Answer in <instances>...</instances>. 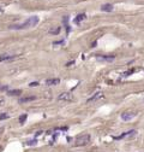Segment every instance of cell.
Returning <instances> with one entry per match:
<instances>
[{
    "label": "cell",
    "mask_w": 144,
    "mask_h": 152,
    "mask_svg": "<svg viewBox=\"0 0 144 152\" xmlns=\"http://www.w3.org/2000/svg\"><path fill=\"white\" fill-rule=\"evenodd\" d=\"M38 23V17L37 16H31L22 23V24H16V25H10V29H25V28H33Z\"/></svg>",
    "instance_id": "6da1fadb"
},
{
    "label": "cell",
    "mask_w": 144,
    "mask_h": 152,
    "mask_svg": "<svg viewBox=\"0 0 144 152\" xmlns=\"http://www.w3.org/2000/svg\"><path fill=\"white\" fill-rule=\"evenodd\" d=\"M90 141V135L89 134H82V135H78L76 138V143L75 145L76 146H85L89 144Z\"/></svg>",
    "instance_id": "7a4b0ae2"
},
{
    "label": "cell",
    "mask_w": 144,
    "mask_h": 152,
    "mask_svg": "<svg viewBox=\"0 0 144 152\" xmlns=\"http://www.w3.org/2000/svg\"><path fill=\"white\" fill-rule=\"evenodd\" d=\"M133 117H136V112H124V114H121V119L122 121H130L132 119Z\"/></svg>",
    "instance_id": "3957f363"
},
{
    "label": "cell",
    "mask_w": 144,
    "mask_h": 152,
    "mask_svg": "<svg viewBox=\"0 0 144 152\" xmlns=\"http://www.w3.org/2000/svg\"><path fill=\"white\" fill-rule=\"evenodd\" d=\"M101 98H103V93H102V92H97V93H95L92 97H90V98L87 100V103H92V101H96V100H99V99H101Z\"/></svg>",
    "instance_id": "277c9868"
},
{
    "label": "cell",
    "mask_w": 144,
    "mask_h": 152,
    "mask_svg": "<svg viewBox=\"0 0 144 152\" xmlns=\"http://www.w3.org/2000/svg\"><path fill=\"white\" fill-rule=\"evenodd\" d=\"M136 134V130H129V131H126V133H122L121 135H119V136H115L114 139L115 140H120V139H124V138H126V136H133Z\"/></svg>",
    "instance_id": "5b68a950"
},
{
    "label": "cell",
    "mask_w": 144,
    "mask_h": 152,
    "mask_svg": "<svg viewBox=\"0 0 144 152\" xmlns=\"http://www.w3.org/2000/svg\"><path fill=\"white\" fill-rule=\"evenodd\" d=\"M17 56L16 54H3L0 56V62H7V60H13L16 59Z\"/></svg>",
    "instance_id": "8992f818"
},
{
    "label": "cell",
    "mask_w": 144,
    "mask_h": 152,
    "mask_svg": "<svg viewBox=\"0 0 144 152\" xmlns=\"http://www.w3.org/2000/svg\"><path fill=\"white\" fill-rule=\"evenodd\" d=\"M72 99V95H71V93H68V92H64V93H61L59 97H58V100H71Z\"/></svg>",
    "instance_id": "52a82bcc"
},
{
    "label": "cell",
    "mask_w": 144,
    "mask_h": 152,
    "mask_svg": "<svg viewBox=\"0 0 144 152\" xmlns=\"http://www.w3.org/2000/svg\"><path fill=\"white\" fill-rule=\"evenodd\" d=\"M85 18H87V15H85V13H79V15H77V17L73 19V22H75L76 24H79L82 21H84Z\"/></svg>",
    "instance_id": "ba28073f"
},
{
    "label": "cell",
    "mask_w": 144,
    "mask_h": 152,
    "mask_svg": "<svg viewBox=\"0 0 144 152\" xmlns=\"http://www.w3.org/2000/svg\"><path fill=\"white\" fill-rule=\"evenodd\" d=\"M46 83H47L48 86L59 85V83H60V78H48V80H46Z\"/></svg>",
    "instance_id": "9c48e42d"
},
{
    "label": "cell",
    "mask_w": 144,
    "mask_h": 152,
    "mask_svg": "<svg viewBox=\"0 0 144 152\" xmlns=\"http://www.w3.org/2000/svg\"><path fill=\"white\" fill-rule=\"evenodd\" d=\"M101 11H103V12H110V11H113V5L112 4H105V5H102L101 6Z\"/></svg>",
    "instance_id": "30bf717a"
},
{
    "label": "cell",
    "mask_w": 144,
    "mask_h": 152,
    "mask_svg": "<svg viewBox=\"0 0 144 152\" xmlns=\"http://www.w3.org/2000/svg\"><path fill=\"white\" fill-rule=\"evenodd\" d=\"M60 32H61V28L60 27H54V28L48 30V33L49 34H53V35H58V34H60Z\"/></svg>",
    "instance_id": "8fae6325"
},
{
    "label": "cell",
    "mask_w": 144,
    "mask_h": 152,
    "mask_svg": "<svg viewBox=\"0 0 144 152\" xmlns=\"http://www.w3.org/2000/svg\"><path fill=\"white\" fill-rule=\"evenodd\" d=\"M35 99H36V97H24V98H20L19 99V103L23 104V103H28V101H33Z\"/></svg>",
    "instance_id": "7c38bea8"
},
{
    "label": "cell",
    "mask_w": 144,
    "mask_h": 152,
    "mask_svg": "<svg viewBox=\"0 0 144 152\" xmlns=\"http://www.w3.org/2000/svg\"><path fill=\"white\" fill-rule=\"evenodd\" d=\"M20 93H22V90H20V89H11V90H8L10 95H19Z\"/></svg>",
    "instance_id": "4fadbf2b"
},
{
    "label": "cell",
    "mask_w": 144,
    "mask_h": 152,
    "mask_svg": "<svg viewBox=\"0 0 144 152\" xmlns=\"http://www.w3.org/2000/svg\"><path fill=\"white\" fill-rule=\"evenodd\" d=\"M99 59H100V60H108V62H110V60L114 59V56H112V57H106V56L102 57V56H101V57H99Z\"/></svg>",
    "instance_id": "5bb4252c"
},
{
    "label": "cell",
    "mask_w": 144,
    "mask_h": 152,
    "mask_svg": "<svg viewBox=\"0 0 144 152\" xmlns=\"http://www.w3.org/2000/svg\"><path fill=\"white\" fill-rule=\"evenodd\" d=\"M27 117H28V116H27L25 114H24V115H22V116H20V117H19V123H20V124H23V123L25 122V119H27Z\"/></svg>",
    "instance_id": "9a60e30c"
},
{
    "label": "cell",
    "mask_w": 144,
    "mask_h": 152,
    "mask_svg": "<svg viewBox=\"0 0 144 152\" xmlns=\"http://www.w3.org/2000/svg\"><path fill=\"white\" fill-rule=\"evenodd\" d=\"M28 145H29V146H34V145H36V140L34 139V140H30V141H28Z\"/></svg>",
    "instance_id": "2e32d148"
},
{
    "label": "cell",
    "mask_w": 144,
    "mask_h": 152,
    "mask_svg": "<svg viewBox=\"0 0 144 152\" xmlns=\"http://www.w3.org/2000/svg\"><path fill=\"white\" fill-rule=\"evenodd\" d=\"M6 118H8V115H7V114H3V115H0V121L6 119Z\"/></svg>",
    "instance_id": "e0dca14e"
},
{
    "label": "cell",
    "mask_w": 144,
    "mask_h": 152,
    "mask_svg": "<svg viewBox=\"0 0 144 152\" xmlns=\"http://www.w3.org/2000/svg\"><path fill=\"white\" fill-rule=\"evenodd\" d=\"M133 71H135V69H131V70H129V71H126V73H124V76H129V75H131Z\"/></svg>",
    "instance_id": "ac0fdd59"
},
{
    "label": "cell",
    "mask_w": 144,
    "mask_h": 152,
    "mask_svg": "<svg viewBox=\"0 0 144 152\" xmlns=\"http://www.w3.org/2000/svg\"><path fill=\"white\" fill-rule=\"evenodd\" d=\"M37 85H38V82H31V83H30L29 86H30V87H36Z\"/></svg>",
    "instance_id": "d6986e66"
},
{
    "label": "cell",
    "mask_w": 144,
    "mask_h": 152,
    "mask_svg": "<svg viewBox=\"0 0 144 152\" xmlns=\"http://www.w3.org/2000/svg\"><path fill=\"white\" fill-rule=\"evenodd\" d=\"M41 134H42V131H41V130H38V131H37V133H36V136H40Z\"/></svg>",
    "instance_id": "ffe728a7"
},
{
    "label": "cell",
    "mask_w": 144,
    "mask_h": 152,
    "mask_svg": "<svg viewBox=\"0 0 144 152\" xmlns=\"http://www.w3.org/2000/svg\"><path fill=\"white\" fill-rule=\"evenodd\" d=\"M0 105H4V98L0 99Z\"/></svg>",
    "instance_id": "44dd1931"
}]
</instances>
